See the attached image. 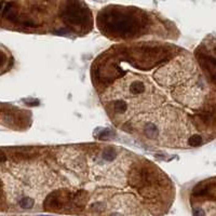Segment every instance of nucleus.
Returning a JSON list of instances; mask_svg holds the SVG:
<instances>
[{"label": "nucleus", "instance_id": "nucleus-1", "mask_svg": "<svg viewBox=\"0 0 216 216\" xmlns=\"http://www.w3.org/2000/svg\"><path fill=\"white\" fill-rule=\"evenodd\" d=\"M100 28L110 36L129 38L135 36L142 29V20L133 13L124 11L104 12L98 17Z\"/></svg>", "mask_w": 216, "mask_h": 216}, {"label": "nucleus", "instance_id": "nucleus-2", "mask_svg": "<svg viewBox=\"0 0 216 216\" xmlns=\"http://www.w3.org/2000/svg\"><path fill=\"white\" fill-rule=\"evenodd\" d=\"M62 16L64 22L69 25H82L86 18V12L84 11L83 7L73 2L65 7Z\"/></svg>", "mask_w": 216, "mask_h": 216}, {"label": "nucleus", "instance_id": "nucleus-3", "mask_svg": "<svg viewBox=\"0 0 216 216\" xmlns=\"http://www.w3.org/2000/svg\"><path fill=\"white\" fill-rule=\"evenodd\" d=\"M200 63L202 67L212 76L216 78V59L211 56H202L200 57Z\"/></svg>", "mask_w": 216, "mask_h": 216}, {"label": "nucleus", "instance_id": "nucleus-4", "mask_svg": "<svg viewBox=\"0 0 216 216\" xmlns=\"http://www.w3.org/2000/svg\"><path fill=\"white\" fill-rule=\"evenodd\" d=\"M20 207L23 209H32L34 207V199L29 197H24L20 200Z\"/></svg>", "mask_w": 216, "mask_h": 216}, {"label": "nucleus", "instance_id": "nucleus-5", "mask_svg": "<svg viewBox=\"0 0 216 216\" xmlns=\"http://www.w3.org/2000/svg\"><path fill=\"white\" fill-rule=\"evenodd\" d=\"M188 144H189L190 146H193V147H196V146L201 145V144H202V137H201V135H199V134L192 135V136L189 137Z\"/></svg>", "mask_w": 216, "mask_h": 216}, {"label": "nucleus", "instance_id": "nucleus-6", "mask_svg": "<svg viewBox=\"0 0 216 216\" xmlns=\"http://www.w3.org/2000/svg\"><path fill=\"white\" fill-rule=\"evenodd\" d=\"M193 216H205V213L202 209L198 207V209L193 210Z\"/></svg>", "mask_w": 216, "mask_h": 216}, {"label": "nucleus", "instance_id": "nucleus-7", "mask_svg": "<svg viewBox=\"0 0 216 216\" xmlns=\"http://www.w3.org/2000/svg\"><path fill=\"white\" fill-rule=\"evenodd\" d=\"M6 59H7V57H6V54L2 52V51L0 50V67L3 66V65H5Z\"/></svg>", "mask_w": 216, "mask_h": 216}, {"label": "nucleus", "instance_id": "nucleus-8", "mask_svg": "<svg viewBox=\"0 0 216 216\" xmlns=\"http://www.w3.org/2000/svg\"><path fill=\"white\" fill-rule=\"evenodd\" d=\"M110 216H123L122 214H120V213H114V214H112Z\"/></svg>", "mask_w": 216, "mask_h": 216}, {"label": "nucleus", "instance_id": "nucleus-9", "mask_svg": "<svg viewBox=\"0 0 216 216\" xmlns=\"http://www.w3.org/2000/svg\"><path fill=\"white\" fill-rule=\"evenodd\" d=\"M214 52H215V53H216V48H215V49H214Z\"/></svg>", "mask_w": 216, "mask_h": 216}]
</instances>
